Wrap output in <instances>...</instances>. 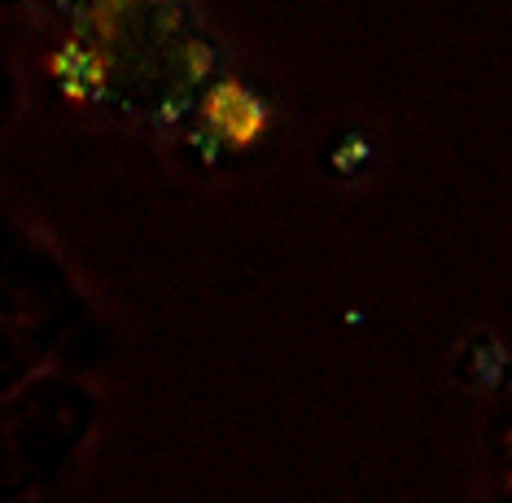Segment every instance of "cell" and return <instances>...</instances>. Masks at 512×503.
<instances>
[{"mask_svg":"<svg viewBox=\"0 0 512 503\" xmlns=\"http://www.w3.org/2000/svg\"><path fill=\"white\" fill-rule=\"evenodd\" d=\"M224 66V53H219V44H211V40H189V49H184V79L189 84H202V79H211L215 70Z\"/></svg>","mask_w":512,"mask_h":503,"instance_id":"obj_3","label":"cell"},{"mask_svg":"<svg viewBox=\"0 0 512 503\" xmlns=\"http://www.w3.org/2000/svg\"><path fill=\"white\" fill-rule=\"evenodd\" d=\"M53 79L62 84V92L71 101H106V57L88 53L79 40H66L62 49L53 53Z\"/></svg>","mask_w":512,"mask_h":503,"instance_id":"obj_2","label":"cell"},{"mask_svg":"<svg viewBox=\"0 0 512 503\" xmlns=\"http://www.w3.org/2000/svg\"><path fill=\"white\" fill-rule=\"evenodd\" d=\"M368 158H372V140H368V136H346L342 145L333 149V158H329V162H333V167L342 171V175H355Z\"/></svg>","mask_w":512,"mask_h":503,"instance_id":"obj_5","label":"cell"},{"mask_svg":"<svg viewBox=\"0 0 512 503\" xmlns=\"http://www.w3.org/2000/svg\"><path fill=\"white\" fill-rule=\"evenodd\" d=\"M193 110H197L193 92H189V88H176L171 97H162V101L154 105V127H158V132H171V127H180Z\"/></svg>","mask_w":512,"mask_h":503,"instance_id":"obj_4","label":"cell"},{"mask_svg":"<svg viewBox=\"0 0 512 503\" xmlns=\"http://www.w3.org/2000/svg\"><path fill=\"white\" fill-rule=\"evenodd\" d=\"M197 110H202V127H211L228 149H250L267 127V105L246 84H237V79L215 84Z\"/></svg>","mask_w":512,"mask_h":503,"instance_id":"obj_1","label":"cell"},{"mask_svg":"<svg viewBox=\"0 0 512 503\" xmlns=\"http://www.w3.org/2000/svg\"><path fill=\"white\" fill-rule=\"evenodd\" d=\"M158 5H180V0H158Z\"/></svg>","mask_w":512,"mask_h":503,"instance_id":"obj_7","label":"cell"},{"mask_svg":"<svg viewBox=\"0 0 512 503\" xmlns=\"http://www.w3.org/2000/svg\"><path fill=\"white\" fill-rule=\"evenodd\" d=\"M189 149L206 162V167H219V162H224V149H228V145L211 132V127H197V132H189Z\"/></svg>","mask_w":512,"mask_h":503,"instance_id":"obj_6","label":"cell"}]
</instances>
